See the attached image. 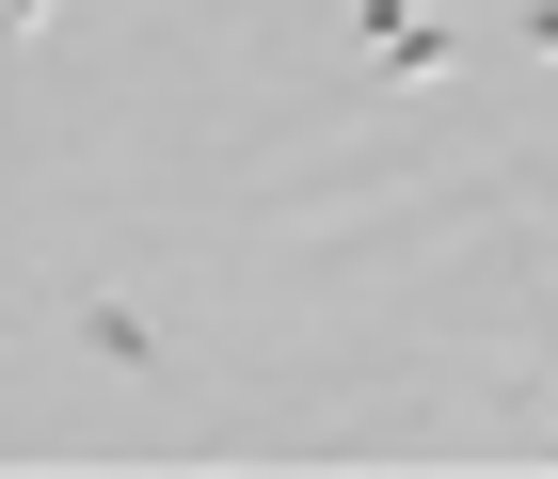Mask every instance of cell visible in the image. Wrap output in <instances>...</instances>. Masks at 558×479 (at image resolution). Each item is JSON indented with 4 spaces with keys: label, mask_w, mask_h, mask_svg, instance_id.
<instances>
[{
    "label": "cell",
    "mask_w": 558,
    "mask_h": 479,
    "mask_svg": "<svg viewBox=\"0 0 558 479\" xmlns=\"http://www.w3.org/2000/svg\"><path fill=\"white\" fill-rule=\"evenodd\" d=\"M351 33H367V64H384V81H447V64H463V33H447L430 0H351Z\"/></svg>",
    "instance_id": "1"
},
{
    "label": "cell",
    "mask_w": 558,
    "mask_h": 479,
    "mask_svg": "<svg viewBox=\"0 0 558 479\" xmlns=\"http://www.w3.org/2000/svg\"><path fill=\"white\" fill-rule=\"evenodd\" d=\"M64 336H81L96 368H144V384H160V368H175V336H160V320L129 304V288H81V304H64Z\"/></svg>",
    "instance_id": "2"
},
{
    "label": "cell",
    "mask_w": 558,
    "mask_h": 479,
    "mask_svg": "<svg viewBox=\"0 0 558 479\" xmlns=\"http://www.w3.org/2000/svg\"><path fill=\"white\" fill-rule=\"evenodd\" d=\"M0 33H16V48H33V33H48V0H0Z\"/></svg>",
    "instance_id": "3"
},
{
    "label": "cell",
    "mask_w": 558,
    "mask_h": 479,
    "mask_svg": "<svg viewBox=\"0 0 558 479\" xmlns=\"http://www.w3.org/2000/svg\"><path fill=\"white\" fill-rule=\"evenodd\" d=\"M526 48H543V64H558V0H526Z\"/></svg>",
    "instance_id": "4"
}]
</instances>
